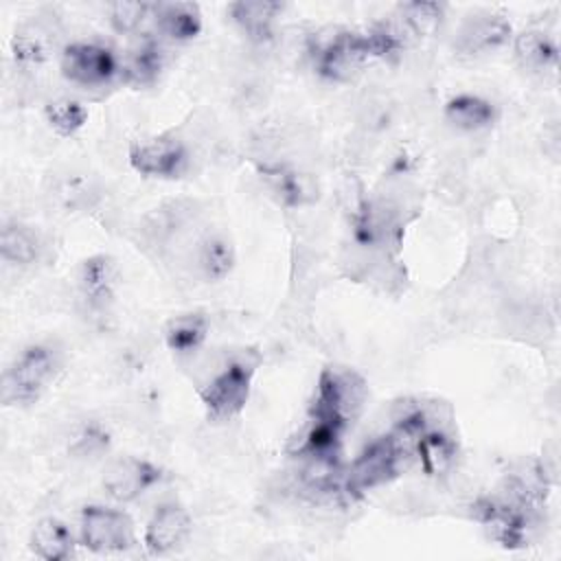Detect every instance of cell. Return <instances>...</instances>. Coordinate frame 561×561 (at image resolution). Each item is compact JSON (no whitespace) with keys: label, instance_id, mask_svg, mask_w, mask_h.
Listing matches in <instances>:
<instances>
[{"label":"cell","instance_id":"6da1fadb","mask_svg":"<svg viewBox=\"0 0 561 561\" xmlns=\"http://www.w3.org/2000/svg\"><path fill=\"white\" fill-rule=\"evenodd\" d=\"M61 357L50 344H33L24 348L2 377L4 405L35 403L59 373Z\"/></svg>","mask_w":561,"mask_h":561},{"label":"cell","instance_id":"7a4b0ae2","mask_svg":"<svg viewBox=\"0 0 561 561\" xmlns=\"http://www.w3.org/2000/svg\"><path fill=\"white\" fill-rule=\"evenodd\" d=\"M366 399V381L342 368H327L318 379V394L313 401L311 416H322L340 425H348L357 416Z\"/></svg>","mask_w":561,"mask_h":561},{"label":"cell","instance_id":"3957f363","mask_svg":"<svg viewBox=\"0 0 561 561\" xmlns=\"http://www.w3.org/2000/svg\"><path fill=\"white\" fill-rule=\"evenodd\" d=\"M408 454L397 445V440L388 434L373 445H368L359 458L351 465L348 473L342 478V486L348 495H359L368 489H375L388 480H392L399 471Z\"/></svg>","mask_w":561,"mask_h":561},{"label":"cell","instance_id":"277c9868","mask_svg":"<svg viewBox=\"0 0 561 561\" xmlns=\"http://www.w3.org/2000/svg\"><path fill=\"white\" fill-rule=\"evenodd\" d=\"M254 375V364L245 359L228 362L215 377L199 390L208 414L217 421L237 416L250 397V383Z\"/></svg>","mask_w":561,"mask_h":561},{"label":"cell","instance_id":"5b68a950","mask_svg":"<svg viewBox=\"0 0 561 561\" xmlns=\"http://www.w3.org/2000/svg\"><path fill=\"white\" fill-rule=\"evenodd\" d=\"M370 59L364 33L333 31L316 46L318 72L331 81H351Z\"/></svg>","mask_w":561,"mask_h":561},{"label":"cell","instance_id":"8992f818","mask_svg":"<svg viewBox=\"0 0 561 561\" xmlns=\"http://www.w3.org/2000/svg\"><path fill=\"white\" fill-rule=\"evenodd\" d=\"M136 541L127 513L107 506H85L81 513V543L92 552H123Z\"/></svg>","mask_w":561,"mask_h":561},{"label":"cell","instance_id":"52a82bcc","mask_svg":"<svg viewBox=\"0 0 561 561\" xmlns=\"http://www.w3.org/2000/svg\"><path fill=\"white\" fill-rule=\"evenodd\" d=\"M129 164L149 178H178L188 164V151L173 136L140 140L129 149Z\"/></svg>","mask_w":561,"mask_h":561},{"label":"cell","instance_id":"ba28073f","mask_svg":"<svg viewBox=\"0 0 561 561\" xmlns=\"http://www.w3.org/2000/svg\"><path fill=\"white\" fill-rule=\"evenodd\" d=\"M61 72L79 85H103L118 72V61L105 46L77 42L64 48Z\"/></svg>","mask_w":561,"mask_h":561},{"label":"cell","instance_id":"9c48e42d","mask_svg":"<svg viewBox=\"0 0 561 561\" xmlns=\"http://www.w3.org/2000/svg\"><path fill=\"white\" fill-rule=\"evenodd\" d=\"M162 480V469L145 458H121L105 469L103 486L110 497L131 502Z\"/></svg>","mask_w":561,"mask_h":561},{"label":"cell","instance_id":"30bf717a","mask_svg":"<svg viewBox=\"0 0 561 561\" xmlns=\"http://www.w3.org/2000/svg\"><path fill=\"white\" fill-rule=\"evenodd\" d=\"M511 37V24L497 13L469 15L456 33V50L462 55H482L502 46Z\"/></svg>","mask_w":561,"mask_h":561},{"label":"cell","instance_id":"8fae6325","mask_svg":"<svg viewBox=\"0 0 561 561\" xmlns=\"http://www.w3.org/2000/svg\"><path fill=\"white\" fill-rule=\"evenodd\" d=\"M81 298L92 309H105L116 294L118 265L107 254H94L79 265L77 274Z\"/></svg>","mask_w":561,"mask_h":561},{"label":"cell","instance_id":"7c38bea8","mask_svg":"<svg viewBox=\"0 0 561 561\" xmlns=\"http://www.w3.org/2000/svg\"><path fill=\"white\" fill-rule=\"evenodd\" d=\"M191 530V517L180 504H162L145 528V548L151 554H167L178 548Z\"/></svg>","mask_w":561,"mask_h":561},{"label":"cell","instance_id":"4fadbf2b","mask_svg":"<svg viewBox=\"0 0 561 561\" xmlns=\"http://www.w3.org/2000/svg\"><path fill=\"white\" fill-rule=\"evenodd\" d=\"M283 11L280 2L272 0H239L228 7L234 24L252 39L267 42L274 33V20Z\"/></svg>","mask_w":561,"mask_h":561},{"label":"cell","instance_id":"5bb4252c","mask_svg":"<svg viewBox=\"0 0 561 561\" xmlns=\"http://www.w3.org/2000/svg\"><path fill=\"white\" fill-rule=\"evenodd\" d=\"M153 18H156L158 28L175 42L193 39L202 31V11L195 2L153 4Z\"/></svg>","mask_w":561,"mask_h":561},{"label":"cell","instance_id":"9a60e30c","mask_svg":"<svg viewBox=\"0 0 561 561\" xmlns=\"http://www.w3.org/2000/svg\"><path fill=\"white\" fill-rule=\"evenodd\" d=\"M72 535L64 522L57 517L39 519L33 530L28 546L44 561H61L72 554Z\"/></svg>","mask_w":561,"mask_h":561},{"label":"cell","instance_id":"2e32d148","mask_svg":"<svg viewBox=\"0 0 561 561\" xmlns=\"http://www.w3.org/2000/svg\"><path fill=\"white\" fill-rule=\"evenodd\" d=\"M414 454L427 476H443L456 460V443L440 430H425L416 440Z\"/></svg>","mask_w":561,"mask_h":561},{"label":"cell","instance_id":"e0dca14e","mask_svg":"<svg viewBox=\"0 0 561 561\" xmlns=\"http://www.w3.org/2000/svg\"><path fill=\"white\" fill-rule=\"evenodd\" d=\"M208 333V320L202 313L175 316L164 327V342L178 355H188L197 351Z\"/></svg>","mask_w":561,"mask_h":561},{"label":"cell","instance_id":"ac0fdd59","mask_svg":"<svg viewBox=\"0 0 561 561\" xmlns=\"http://www.w3.org/2000/svg\"><path fill=\"white\" fill-rule=\"evenodd\" d=\"M445 116L451 125L471 131V129H482L491 125L495 118V107L482 96L458 94L447 101Z\"/></svg>","mask_w":561,"mask_h":561},{"label":"cell","instance_id":"d6986e66","mask_svg":"<svg viewBox=\"0 0 561 561\" xmlns=\"http://www.w3.org/2000/svg\"><path fill=\"white\" fill-rule=\"evenodd\" d=\"M37 234L22 224H7L0 232V254L7 263L31 265L39 256Z\"/></svg>","mask_w":561,"mask_h":561},{"label":"cell","instance_id":"ffe728a7","mask_svg":"<svg viewBox=\"0 0 561 561\" xmlns=\"http://www.w3.org/2000/svg\"><path fill=\"white\" fill-rule=\"evenodd\" d=\"M515 57L528 70H546L557 66V44L541 31H524L515 39Z\"/></svg>","mask_w":561,"mask_h":561},{"label":"cell","instance_id":"44dd1931","mask_svg":"<svg viewBox=\"0 0 561 561\" xmlns=\"http://www.w3.org/2000/svg\"><path fill=\"white\" fill-rule=\"evenodd\" d=\"M197 265L208 280H224L234 267V248L221 234H210L197 250Z\"/></svg>","mask_w":561,"mask_h":561},{"label":"cell","instance_id":"7402d4cb","mask_svg":"<svg viewBox=\"0 0 561 561\" xmlns=\"http://www.w3.org/2000/svg\"><path fill=\"white\" fill-rule=\"evenodd\" d=\"M164 66V53L156 42H142L131 50L125 64V79L134 85H149L158 79Z\"/></svg>","mask_w":561,"mask_h":561},{"label":"cell","instance_id":"603a6c76","mask_svg":"<svg viewBox=\"0 0 561 561\" xmlns=\"http://www.w3.org/2000/svg\"><path fill=\"white\" fill-rule=\"evenodd\" d=\"M399 20L405 33L423 37L438 28L443 20V7L438 2H405L399 7Z\"/></svg>","mask_w":561,"mask_h":561},{"label":"cell","instance_id":"cb8c5ba5","mask_svg":"<svg viewBox=\"0 0 561 561\" xmlns=\"http://www.w3.org/2000/svg\"><path fill=\"white\" fill-rule=\"evenodd\" d=\"M44 116L59 136H72L85 125L88 110L79 101L57 99L44 107Z\"/></svg>","mask_w":561,"mask_h":561},{"label":"cell","instance_id":"d4e9b609","mask_svg":"<svg viewBox=\"0 0 561 561\" xmlns=\"http://www.w3.org/2000/svg\"><path fill=\"white\" fill-rule=\"evenodd\" d=\"M11 53L18 64L37 66V64L46 61V57H48V42L37 28L26 26V28L15 31V35L11 39Z\"/></svg>","mask_w":561,"mask_h":561},{"label":"cell","instance_id":"484cf974","mask_svg":"<svg viewBox=\"0 0 561 561\" xmlns=\"http://www.w3.org/2000/svg\"><path fill=\"white\" fill-rule=\"evenodd\" d=\"M151 11L153 4L149 2H114L110 4V22L118 33H131Z\"/></svg>","mask_w":561,"mask_h":561},{"label":"cell","instance_id":"4316f807","mask_svg":"<svg viewBox=\"0 0 561 561\" xmlns=\"http://www.w3.org/2000/svg\"><path fill=\"white\" fill-rule=\"evenodd\" d=\"M110 445V434L99 425V423H85L72 445H70V451L77 456V458H94L99 454H103Z\"/></svg>","mask_w":561,"mask_h":561},{"label":"cell","instance_id":"83f0119b","mask_svg":"<svg viewBox=\"0 0 561 561\" xmlns=\"http://www.w3.org/2000/svg\"><path fill=\"white\" fill-rule=\"evenodd\" d=\"M270 180H272V186L274 191L287 202V204H305L309 202L313 195L311 191L305 186V182L300 180V175L291 173V171H285V169H276V171H270Z\"/></svg>","mask_w":561,"mask_h":561}]
</instances>
